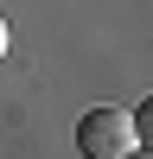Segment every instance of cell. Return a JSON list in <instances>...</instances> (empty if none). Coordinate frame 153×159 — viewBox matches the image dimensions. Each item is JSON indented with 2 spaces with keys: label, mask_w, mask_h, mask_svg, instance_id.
I'll return each instance as SVG.
<instances>
[{
  "label": "cell",
  "mask_w": 153,
  "mask_h": 159,
  "mask_svg": "<svg viewBox=\"0 0 153 159\" xmlns=\"http://www.w3.org/2000/svg\"><path fill=\"white\" fill-rule=\"evenodd\" d=\"M134 115H121V108H89L83 121H76V153L83 159H121V153H134Z\"/></svg>",
  "instance_id": "cell-1"
},
{
  "label": "cell",
  "mask_w": 153,
  "mask_h": 159,
  "mask_svg": "<svg viewBox=\"0 0 153 159\" xmlns=\"http://www.w3.org/2000/svg\"><path fill=\"white\" fill-rule=\"evenodd\" d=\"M7 45H13V25H7V13H0V57H7Z\"/></svg>",
  "instance_id": "cell-2"
},
{
  "label": "cell",
  "mask_w": 153,
  "mask_h": 159,
  "mask_svg": "<svg viewBox=\"0 0 153 159\" xmlns=\"http://www.w3.org/2000/svg\"><path fill=\"white\" fill-rule=\"evenodd\" d=\"M121 159H147V153H121Z\"/></svg>",
  "instance_id": "cell-3"
}]
</instances>
